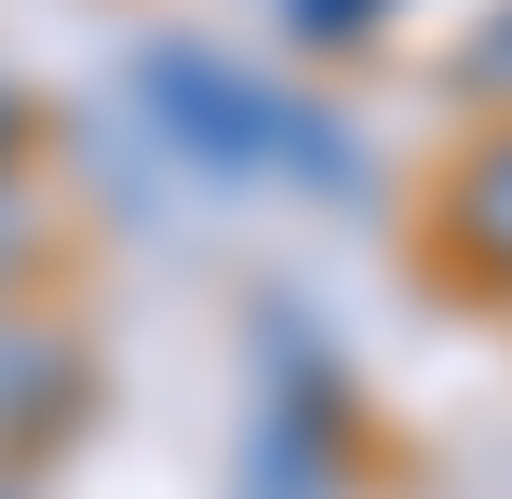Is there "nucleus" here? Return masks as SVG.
Wrapping results in <instances>:
<instances>
[{"instance_id":"obj_1","label":"nucleus","mask_w":512,"mask_h":499,"mask_svg":"<svg viewBox=\"0 0 512 499\" xmlns=\"http://www.w3.org/2000/svg\"><path fill=\"white\" fill-rule=\"evenodd\" d=\"M135 108L162 122V149H189L203 176H297V189H364L378 162L351 149V122L270 95L256 68H230L216 41H149L135 54Z\"/></svg>"},{"instance_id":"obj_2","label":"nucleus","mask_w":512,"mask_h":499,"mask_svg":"<svg viewBox=\"0 0 512 499\" xmlns=\"http://www.w3.org/2000/svg\"><path fill=\"white\" fill-rule=\"evenodd\" d=\"M95 419V351L54 297H0V486H27V459H54Z\"/></svg>"},{"instance_id":"obj_3","label":"nucleus","mask_w":512,"mask_h":499,"mask_svg":"<svg viewBox=\"0 0 512 499\" xmlns=\"http://www.w3.org/2000/svg\"><path fill=\"white\" fill-rule=\"evenodd\" d=\"M432 257L459 270L472 297L512 311V122H486L459 162H445V189H432Z\"/></svg>"},{"instance_id":"obj_4","label":"nucleus","mask_w":512,"mask_h":499,"mask_svg":"<svg viewBox=\"0 0 512 499\" xmlns=\"http://www.w3.org/2000/svg\"><path fill=\"white\" fill-rule=\"evenodd\" d=\"M445 95L486 108V122H512V0H486V14L445 41Z\"/></svg>"},{"instance_id":"obj_5","label":"nucleus","mask_w":512,"mask_h":499,"mask_svg":"<svg viewBox=\"0 0 512 499\" xmlns=\"http://www.w3.org/2000/svg\"><path fill=\"white\" fill-rule=\"evenodd\" d=\"M41 257H54L41 189H27V176H0V297H41Z\"/></svg>"},{"instance_id":"obj_6","label":"nucleus","mask_w":512,"mask_h":499,"mask_svg":"<svg viewBox=\"0 0 512 499\" xmlns=\"http://www.w3.org/2000/svg\"><path fill=\"white\" fill-rule=\"evenodd\" d=\"M391 14H405V0H283V27H297L310 54H351V41H378Z\"/></svg>"},{"instance_id":"obj_7","label":"nucleus","mask_w":512,"mask_h":499,"mask_svg":"<svg viewBox=\"0 0 512 499\" xmlns=\"http://www.w3.org/2000/svg\"><path fill=\"white\" fill-rule=\"evenodd\" d=\"M0 499H27V486H0Z\"/></svg>"}]
</instances>
